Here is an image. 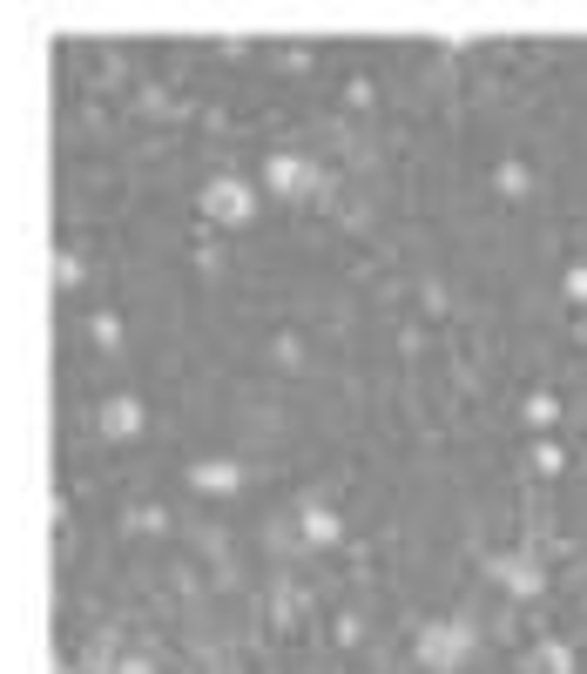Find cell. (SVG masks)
Instances as JSON below:
<instances>
[{
    "mask_svg": "<svg viewBox=\"0 0 587 674\" xmlns=\"http://www.w3.org/2000/svg\"><path fill=\"white\" fill-rule=\"evenodd\" d=\"M473 647H479L473 621H433V627H418V641H412L418 667H433V674H459L473 661Z\"/></svg>",
    "mask_w": 587,
    "mask_h": 674,
    "instance_id": "1",
    "label": "cell"
},
{
    "mask_svg": "<svg viewBox=\"0 0 587 674\" xmlns=\"http://www.w3.org/2000/svg\"><path fill=\"white\" fill-rule=\"evenodd\" d=\"M317 183H324V176H317V162H311V155H291V149H284V155H271V162H264V190H271V196H284V203L317 196Z\"/></svg>",
    "mask_w": 587,
    "mask_h": 674,
    "instance_id": "2",
    "label": "cell"
},
{
    "mask_svg": "<svg viewBox=\"0 0 587 674\" xmlns=\"http://www.w3.org/2000/svg\"><path fill=\"white\" fill-rule=\"evenodd\" d=\"M203 216H210V223H223V229H243L250 216H257V190L236 183V176H216V183L203 190Z\"/></svg>",
    "mask_w": 587,
    "mask_h": 674,
    "instance_id": "3",
    "label": "cell"
},
{
    "mask_svg": "<svg viewBox=\"0 0 587 674\" xmlns=\"http://www.w3.org/2000/svg\"><path fill=\"white\" fill-rule=\"evenodd\" d=\"M486 573L507 586L514 601H540V594H547V573H540V560H527V553H493Z\"/></svg>",
    "mask_w": 587,
    "mask_h": 674,
    "instance_id": "4",
    "label": "cell"
},
{
    "mask_svg": "<svg viewBox=\"0 0 587 674\" xmlns=\"http://www.w3.org/2000/svg\"><path fill=\"white\" fill-rule=\"evenodd\" d=\"M291 527H297V540H304V547H331V540H338V533H345V520H338V513H331V506H324V499H304Z\"/></svg>",
    "mask_w": 587,
    "mask_h": 674,
    "instance_id": "5",
    "label": "cell"
},
{
    "mask_svg": "<svg viewBox=\"0 0 587 674\" xmlns=\"http://www.w3.org/2000/svg\"><path fill=\"white\" fill-rule=\"evenodd\" d=\"M95 426H102V439H135V432H142V398L115 391V398L95 411Z\"/></svg>",
    "mask_w": 587,
    "mask_h": 674,
    "instance_id": "6",
    "label": "cell"
},
{
    "mask_svg": "<svg viewBox=\"0 0 587 674\" xmlns=\"http://www.w3.org/2000/svg\"><path fill=\"white\" fill-rule=\"evenodd\" d=\"M190 486L210 492V499H230V492L243 486V466H230V459H196V466H190Z\"/></svg>",
    "mask_w": 587,
    "mask_h": 674,
    "instance_id": "7",
    "label": "cell"
},
{
    "mask_svg": "<svg viewBox=\"0 0 587 674\" xmlns=\"http://www.w3.org/2000/svg\"><path fill=\"white\" fill-rule=\"evenodd\" d=\"M493 190L507 196V203H527V196H534V168H527V162H499V168H493Z\"/></svg>",
    "mask_w": 587,
    "mask_h": 674,
    "instance_id": "8",
    "label": "cell"
},
{
    "mask_svg": "<svg viewBox=\"0 0 587 674\" xmlns=\"http://www.w3.org/2000/svg\"><path fill=\"white\" fill-rule=\"evenodd\" d=\"M527 674H574V654H567L560 641H540V647L527 654Z\"/></svg>",
    "mask_w": 587,
    "mask_h": 674,
    "instance_id": "9",
    "label": "cell"
},
{
    "mask_svg": "<svg viewBox=\"0 0 587 674\" xmlns=\"http://www.w3.org/2000/svg\"><path fill=\"white\" fill-rule=\"evenodd\" d=\"M89 337H95L102 351H122V317H115V310H95V317H89Z\"/></svg>",
    "mask_w": 587,
    "mask_h": 674,
    "instance_id": "10",
    "label": "cell"
},
{
    "mask_svg": "<svg viewBox=\"0 0 587 674\" xmlns=\"http://www.w3.org/2000/svg\"><path fill=\"white\" fill-rule=\"evenodd\" d=\"M554 418H560V405H554V391H534V398H527V426H534V432H547V426H554Z\"/></svg>",
    "mask_w": 587,
    "mask_h": 674,
    "instance_id": "11",
    "label": "cell"
},
{
    "mask_svg": "<svg viewBox=\"0 0 587 674\" xmlns=\"http://www.w3.org/2000/svg\"><path fill=\"white\" fill-rule=\"evenodd\" d=\"M129 527H135V533H162V527H170V513H162V506H135Z\"/></svg>",
    "mask_w": 587,
    "mask_h": 674,
    "instance_id": "12",
    "label": "cell"
},
{
    "mask_svg": "<svg viewBox=\"0 0 587 674\" xmlns=\"http://www.w3.org/2000/svg\"><path fill=\"white\" fill-rule=\"evenodd\" d=\"M54 284L74 290V284H81V257H68V249H61V257H54Z\"/></svg>",
    "mask_w": 587,
    "mask_h": 674,
    "instance_id": "13",
    "label": "cell"
},
{
    "mask_svg": "<svg viewBox=\"0 0 587 674\" xmlns=\"http://www.w3.org/2000/svg\"><path fill=\"white\" fill-rule=\"evenodd\" d=\"M271 547H277V553H304V540H297V527H291V520H277V527H271Z\"/></svg>",
    "mask_w": 587,
    "mask_h": 674,
    "instance_id": "14",
    "label": "cell"
},
{
    "mask_svg": "<svg viewBox=\"0 0 587 674\" xmlns=\"http://www.w3.org/2000/svg\"><path fill=\"white\" fill-rule=\"evenodd\" d=\"M567 304H587V264L567 270Z\"/></svg>",
    "mask_w": 587,
    "mask_h": 674,
    "instance_id": "15",
    "label": "cell"
},
{
    "mask_svg": "<svg viewBox=\"0 0 587 674\" xmlns=\"http://www.w3.org/2000/svg\"><path fill=\"white\" fill-rule=\"evenodd\" d=\"M534 466H540V472H560L567 459H560V446H534Z\"/></svg>",
    "mask_w": 587,
    "mask_h": 674,
    "instance_id": "16",
    "label": "cell"
},
{
    "mask_svg": "<svg viewBox=\"0 0 587 674\" xmlns=\"http://www.w3.org/2000/svg\"><path fill=\"white\" fill-rule=\"evenodd\" d=\"M277 365H284V371H297V365H304V358H297V337H277Z\"/></svg>",
    "mask_w": 587,
    "mask_h": 674,
    "instance_id": "17",
    "label": "cell"
},
{
    "mask_svg": "<svg viewBox=\"0 0 587 674\" xmlns=\"http://www.w3.org/2000/svg\"><path fill=\"white\" fill-rule=\"evenodd\" d=\"M115 674H155V661H142V654H129V661H115Z\"/></svg>",
    "mask_w": 587,
    "mask_h": 674,
    "instance_id": "18",
    "label": "cell"
}]
</instances>
